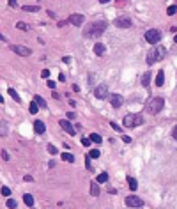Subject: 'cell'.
<instances>
[{
    "label": "cell",
    "instance_id": "obj_21",
    "mask_svg": "<svg viewBox=\"0 0 177 209\" xmlns=\"http://www.w3.org/2000/svg\"><path fill=\"white\" fill-rule=\"evenodd\" d=\"M34 101L39 104V108H46V101H44L41 96H36V98H34Z\"/></svg>",
    "mask_w": 177,
    "mask_h": 209
},
{
    "label": "cell",
    "instance_id": "obj_40",
    "mask_svg": "<svg viewBox=\"0 0 177 209\" xmlns=\"http://www.w3.org/2000/svg\"><path fill=\"white\" fill-rule=\"evenodd\" d=\"M9 6H11V7H18L16 6V0H9Z\"/></svg>",
    "mask_w": 177,
    "mask_h": 209
},
{
    "label": "cell",
    "instance_id": "obj_17",
    "mask_svg": "<svg viewBox=\"0 0 177 209\" xmlns=\"http://www.w3.org/2000/svg\"><path fill=\"white\" fill-rule=\"evenodd\" d=\"M149 83H151V73H144L142 75V85L144 87H149Z\"/></svg>",
    "mask_w": 177,
    "mask_h": 209
},
{
    "label": "cell",
    "instance_id": "obj_19",
    "mask_svg": "<svg viewBox=\"0 0 177 209\" xmlns=\"http://www.w3.org/2000/svg\"><path fill=\"white\" fill-rule=\"evenodd\" d=\"M127 184H129V188L131 190H136V186H138V182H136V179L131 176H127Z\"/></svg>",
    "mask_w": 177,
    "mask_h": 209
},
{
    "label": "cell",
    "instance_id": "obj_23",
    "mask_svg": "<svg viewBox=\"0 0 177 209\" xmlns=\"http://www.w3.org/2000/svg\"><path fill=\"white\" fill-rule=\"evenodd\" d=\"M7 92H9V96H11V98L14 99V101H18V103H20V96H18V92L14 90V89H9Z\"/></svg>",
    "mask_w": 177,
    "mask_h": 209
},
{
    "label": "cell",
    "instance_id": "obj_15",
    "mask_svg": "<svg viewBox=\"0 0 177 209\" xmlns=\"http://www.w3.org/2000/svg\"><path fill=\"white\" fill-rule=\"evenodd\" d=\"M163 83H165V73L160 71L158 75H156V85H158V87H161Z\"/></svg>",
    "mask_w": 177,
    "mask_h": 209
},
{
    "label": "cell",
    "instance_id": "obj_41",
    "mask_svg": "<svg viewBox=\"0 0 177 209\" xmlns=\"http://www.w3.org/2000/svg\"><path fill=\"white\" fill-rule=\"evenodd\" d=\"M62 62H64V64H69V62H71V59H69V57H64V59H62Z\"/></svg>",
    "mask_w": 177,
    "mask_h": 209
},
{
    "label": "cell",
    "instance_id": "obj_24",
    "mask_svg": "<svg viewBox=\"0 0 177 209\" xmlns=\"http://www.w3.org/2000/svg\"><path fill=\"white\" fill-rule=\"evenodd\" d=\"M106 181H108V174L106 172H103V174L98 176V182H106Z\"/></svg>",
    "mask_w": 177,
    "mask_h": 209
},
{
    "label": "cell",
    "instance_id": "obj_42",
    "mask_svg": "<svg viewBox=\"0 0 177 209\" xmlns=\"http://www.w3.org/2000/svg\"><path fill=\"white\" fill-rule=\"evenodd\" d=\"M59 82H66V76H64L62 73H60V75H59Z\"/></svg>",
    "mask_w": 177,
    "mask_h": 209
},
{
    "label": "cell",
    "instance_id": "obj_39",
    "mask_svg": "<svg viewBox=\"0 0 177 209\" xmlns=\"http://www.w3.org/2000/svg\"><path fill=\"white\" fill-rule=\"evenodd\" d=\"M48 87H50V89H55V82H51V80H48Z\"/></svg>",
    "mask_w": 177,
    "mask_h": 209
},
{
    "label": "cell",
    "instance_id": "obj_38",
    "mask_svg": "<svg viewBox=\"0 0 177 209\" xmlns=\"http://www.w3.org/2000/svg\"><path fill=\"white\" fill-rule=\"evenodd\" d=\"M122 142H126V143H129V142H131V138L127 137V135H124V137H122Z\"/></svg>",
    "mask_w": 177,
    "mask_h": 209
},
{
    "label": "cell",
    "instance_id": "obj_14",
    "mask_svg": "<svg viewBox=\"0 0 177 209\" xmlns=\"http://www.w3.org/2000/svg\"><path fill=\"white\" fill-rule=\"evenodd\" d=\"M106 51V46L103 43H96V46H94V53L96 55H103Z\"/></svg>",
    "mask_w": 177,
    "mask_h": 209
},
{
    "label": "cell",
    "instance_id": "obj_45",
    "mask_svg": "<svg viewBox=\"0 0 177 209\" xmlns=\"http://www.w3.org/2000/svg\"><path fill=\"white\" fill-rule=\"evenodd\" d=\"M174 41H175V43H177V36H175V39H174Z\"/></svg>",
    "mask_w": 177,
    "mask_h": 209
},
{
    "label": "cell",
    "instance_id": "obj_28",
    "mask_svg": "<svg viewBox=\"0 0 177 209\" xmlns=\"http://www.w3.org/2000/svg\"><path fill=\"white\" fill-rule=\"evenodd\" d=\"M16 206H18L16 200H12V198H9V200H7V207H9V209H14Z\"/></svg>",
    "mask_w": 177,
    "mask_h": 209
},
{
    "label": "cell",
    "instance_id": "obj_37",
    "mask_svg": "<svg viewBox=\"0 0 177 209\" xmlns=\"http://www.w3.org/2000/svg\"><path fill=\"white\" fill-rule=\"evenodd\" d=\"M172 137L177 140V126H174V129H172Z\"/></svg>",
    "mask_w": 177,
    "mask_h": 209
},
{
    "label": "cell",
    "instance_id": "obj_13",
    "mask_svg": "<svg viewBox=\"0 0 177 209\" xmlns=\"http://www.w3.org/2000/svg\"><path fill=\"white\" fill-rule=\"evenodd\" d=\"M34 129H36L37 135H43V133L46 131V126H44L43 121H36V122H34Z\"/></svg>",
    "mask_w": 177,
    "mask_h": 209
},
{
    "label": "cell",
    "instance_id": "obj_12",
    "mask_svg": "<svg viewBox=\"0 0 177 209\" xmlns=\"http://www.w3.org/2000/svg\"><path fill=\"white\" fill-rule=\"evenodd\" d=\"M83 14H71L69 16V23L71 25H74V27H80V25H83Z\"/></svg>",
    "mask_w": 177,
    "mask_h": 209
},
{
    "label": "cell",
    "instance_id": "obj_30",
    "mask_svg": "<svg viewBox=\"0 0 177 209\" xmlns=\"http://www.w3.org/2000/svg\"><path fill=\"white\" fill-rule=\"evenodd\" d=\"M2 195H4V197H9V195H11V190L7 186H2Z\"/></svg>",
    "mask_w": 177,
    "mask_h": 209
},
{
    "label": "cell",
    "instance_id": "obj_3",
    "mask_svg": "<svg viewBox=\"0 0 177 209\" xmlns=\"http://www.w3.org/2000/svg\"><path fill=\"white\" fill-rule=\"evenodd\" d=\"M165 48H151L149 50V53H147V64H151V66H152V64H156V62H160L161 59H163V57H165Z\"/></svg>",
    "mask_w": 177,
    "mask_h": 209
},
{
    "label": "cell",
    "instance_id": "obj_5",
    "mask_svg": "<svg viewBox=\"0 0 177 209\" xmlns=\"http://www.w3.org/2000/svg\"><path fill=\"white\" fill-rule=\"evenodd\" d=\"M160 39H161V32L160 30H156V28H151V30L145 32V41H147L149 44L160 43Z\"/></svg>",
    "mask_w": 177,
    "mask_h": 209
},
{
    "label": "cell",
    "instance_id": "obj_4",
    "mask_svg": "<svg viewBox=\"0 0 177 209\" xmlns=\"http://www.w3.org/2000/svg\"><path fill=\"white\" fill-rule=\"evenodd\" d=\"M140 124H144L142 115H136V114H127V115L124 117V126H126V128H135V126H140Z\"/></svg>",
    "mask_w": 177,
    "mask_h": 209
},
{
    "label": "cell",
    "instance_id": "obj_1",
    "mask_svg": "<svg viewBox=\"0 0 177 209\" xmlns=\"http://www.w3.org/2000/svg\"><path fill=\"white\" fill-rule=\"evenodd\" d=\"M106 28V22L105 20H98V22H90L85 27V30H83V36L85 37H99L101 34L105 32Z\"/></svg>",
    "mask_w": 177,
    "mask_h": 209
},
{
    "label": "cell",
    "instance_id": "obj_8",
    "mask_svg": "<svg viewBox=\"0 0 177 209\" xmlns=\"http://www.w3.org/2000/svg\"><path fill=\"white\" fill-rule=\"evenodd\" d=\"M60 128L67 133V135H71V137H74V135H76V129H74V126H73L69 121H66V119H62V121H60Z\"/></svg>",
    "mask_w": 177,
    "mask_h": 209
},
{
    "label": "cell",
    "instance_id": "obj_20",
    "mask_svg": "<svg viewBox=\"0 0 177 209\" xmlns=\"http://www.w3.org/2000/svg\"><path fill=\"white\" fill-rule=\"evenodd\" d=\"M60 158L64 161H67V163H73V161H74V156H73V154H69V153H62Z\"/></svg>",
    "mask_w": 177,
    "mask_h": 209
},
{
    "label": "cell",
    "instance_id": "obj_7",
    "mask_svg": "<svg viewBox=\"0 0 177 209\" xmlns=\"http://www.w3.org/2000/svg\"><path fill=\"white\" fill-rule=\"evenodd\" d=\"M113 25L119 28H129L131 27V20L126 16H121V18H117V20H113Z\"/></svg>",
    "mask_w": 177,
    "mask_h": 209
},
{
    "label": "cell",
    "instance_id": "obj_43",
    "mask_svg": "<svg viewBox=\"0 0 177 209\" xmlns=\"http://www.w3.org/2000/svg\"><path fill=\"white\" fill-rule=\"evenodd\" d=\"M25 181L30 182V181H34V177H32V176H25Z\"/></svg>",
    "mask_w": 177,
    "mask_h": 209
},
{
    "label": "cell",
    "instance_id": "obj_32",
    "mask_svg": "<svg viewBox=\"0 0 177 209\" xmlns=\"http://www.w3.org/2000/svg\"><path fill=\"white\" fill-rule=\"evenodd\" d=\"M110 126L113 128V129H115L117 133H121V131H122V129H121V126H119V124H117V122H110Z\"/></svg>",
    "mask_w": 177,
    "mask_h": 209
},
{
    "label": "cell",
    "instance_id": "obj_31",
    "mask_svg": "<svg viewBox=\"0 0 177 209\" xmlns=\"http://www.w3.org/2000/svg\"><path fill=\"white\" fill-rule=\"evenodd\" d=\"M48 153H50V154H57L59 151H57L55 145H51V143H50V145H48Z\"/></svg>",
    "mask_w": 177,
    "mask_h": 209
},
{
    "label": "cell",
    "instance_id": "obj_35",
    "mask_svg": "<svg viewBox=\"0 0 177 209\" xmlns=\"http://www.w3.org/2000/svg\"><path fill=\"white\" fill-rule=\"evenodd\" d=\"M2 160H4V161L9 160V154H7V151H2Z\"/></svg>",
    "mask_w": 177,
    "mask_h": 209
},
{
    "label": "cell",
    "instance_id": "obj_16",
    "mask_svg": "<svg viewBox=\"0 0 177 209\" xmlns=\"http://www.w3.org/2000/svg\"><path fill=\"white\" fill-rule=\"evenodd\" d=\"M23 202L27 204L28 207H32L34 206V197L30 195V193H25V195H23Z\"/></svg>",
    "mask_w": 177,
    "mask_h": 209
},
{
    "label": "cell",
    "instance_id": "obj_10",
    "mask_svg": "<svg viewBox=\"0 0 177 209\" xmlns=\"http://www.w3.org/2000/svg\"><path fill=\"white\" fill-rule=\"evenodd\" d=\"M12 51L18 53V55H22V57H28L32 53V50L27 48V46H12Z\"/></svg>",
    "mask_w": 177,
    "mask_h": 209
},
{
    "label": "cell",
    "instance_id": "obj_11",
    "mask_svg": "<svg viewBox=\"0 0 177 209\" xmlns=\"http://www.w3.org/2000/svg\"><path fill=\"white\" fill-rule=\"evenodd\" d=\"M122 96L121 94H112L110 96V104L113 106V108H119V106H122Z\"/></svg>",
    "mask_w": 177,
    "mask_h": 209
},
{
    "label": "cell",
    "instance_id": "obj_36",
    "mask_svg": "<svg viewBox=\"0 0 177 209\" xmlns=\"http://www.w3.org/2000/svg\"><path fill=\"white\" fill-rule=\"evenodd\" d=\"M90 142H92L90 138H82V143H83V145H90Z\"/></svg>",
    "mask_w": 177,
    "mask_h": 209
},
{
    "label": "cell",
    "instance_id": "obj_25",
    "mask_svg": "<svg viewBox=\"0 0 177 209\" xmlns=\"http://www.w3.org/2000/svg\"><path fill=\"white\" fill-rule=\"evenodd\" d=\"M90 140H92L94 143H99V142H101V135H98V133H92V135H90Z\"/></svg>",
    "mask_w": 177,
    "mask_h": 209
},
{
    "label": "cell",
    "instance_id": "obj_29",
    "mask_svg": "<svg viewBox=\"0 0 177 209\" xmlns=\"http://www.w3.org/2000/svg\"><path fill=\"white\" fill-rule=\"evenodd\" d=\"M23 9H25V11H34L36 12V11H39V6H25Z\"/></svg>",
    "mask_w": 177,
    "mask_h": 209
},
{
    "label": "cell",
    "instance_id": "obj_2",
    "mask_svg": "<svg viewBox=\"0 0 177 209\" xmlns=\"http://www.w3.org/2000/svg\"><path fill=\"white\" fill-rule=\"evenodd\" d=\"M163 106H165V99L158 96V98H152L149 103H147V112L152 114V115H156V114H160V112L163 110Z\"/></svg>",
    "mask_w": 177,
    "mask_h": 209
},
{
    "label": "cell",
    "instance_id": "obj_34",
    "mask_svg": "<svg viewBox=\"0 0 177 209\" xmlns=\"http://www.w3.org/2000/svg\"><path fill=\"white\" fill-rule=\"evenodd\" d=\"M16 27H18V28H22V30H28V25H25V23H22V22L18 23Z\"/></svg>",
    "mask_w": 177,
    "mask_h": 209
},
{
    "label": "cell",
    "instance_id": "obj_44",
    "mask_svg": "<svg viewBox=\"0 0 177 209\" xmlns=\"http://www.w3.org/2000/svg\"><path fill=\"white\" fill-rule=\"evenodd\" d=\"M101 4H106V2H110V0H99Z\"/></svg>",
    "mask_w": 177,
    "mask_h": 209
},
{
    "label": "cell",
    "instance_id": "obj_6",
    "mask_svg": "<svg viewBox=\"0 0 177 209\" xmlns=\"http://www.w3.org/2000/svg\"><path fill=\"white\" fill-rule=\"evenodd\" d=\"M126 206L127 207H142L144 206V200L140 197H136V195H129V197H126Z\"/></svg>",
    "mask_w": 177,
    "mask_h": 209
},
{
    "label": "cell",
    "instance_id": "obj_9",
    "mask_svg": "<svg viewBox=\"0 0 177 209\" xmlns=\"http://www.w3.org/2000/svg\"><path fill=\"white\" fill-rule=\"evenodd\" d=\"M94 96H96L98 99L108 98V87H106L105 83H103V85H98V87H96V90H94Z\"/></svg>",
    "mask_w": 177,
    "mask_h": 209
},
{
    "label": "cell",
    "instance_id": "obj_33",
    "mask_svg": "<svg viewBox=\"0 0 177 209\" xmlns=\"http://www.w3.org/2000/svg\"><path fill=\"white\" fill-rule=\"evenodd\" d=\"M41 76H43L44 80H48V76H50V71H48V69H43V73H41Z\"/></svg>",
    "mask_w": 177,
    "mask_h": 209
},
{
    "label": "cell",
    "instance_id": "obj_22",
    "mask_svg": "<svg viewBox=\"0 0 177 209\" xmlns=\"http://www.w3.org/2000/svg\"><path fill=\"white\" fill-rule=\"evenodd\" d=\"M37 110H39V104L36 103V101H32V103H30V106H28V112H30V114H37Z\"/></svg>",
    "mask_w": 177,
    "mask_h": 209
},
{
    "label": "cell",
    "instance_id": "obj_27",
    "mask_svg": "<svg viewBox=\"0 0 177 209\" xmlns=\"http://www.w3.org/2000/svg\"><path fill=\"white\" fill-rule=\"evenodd\" d=\"M175 12H177V6H170L168 9H166V14H170V16L172 14H175Z\"/></svg>",
    "mask_w": 177,
    "mask_h": 209
},
{
    "label": "cell",
    "instance_id": "obj_26",
    "mask_svg": "<svg viewBox=\"0 0 177 209\" xmlns=\"http://www.w3.org/2000/svg\"><path fill=\"white\" fill-rule=\"evenodd\" d=\"M99 151H98V149H92V151H90V153H88V156H90V158H92V160H96V158H99Z\"/></svg>",
    "mask_w": 177,
    "mask_h": 209
},
{
    "label": "cell",
    "instance_id": "obj_18",
    "mask_svg": "<svg viewBox=\"0 0 177 209\" xmlns=\"http://www.w3.org/2000/svg\"><path fill=\"white\" fill-rule=\"evenodd\" d=\"M90 195H92V197H98V195H99V186H98V182H92V184H90Z\"/></svg>",
    "mask_w": 177,
    "mask_h": 209
}]
</instances>
